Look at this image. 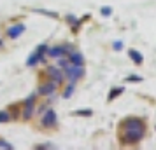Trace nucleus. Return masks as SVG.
I'll return each instance as SVG.
<instances>
[{
  "mask_svg": "<svg viewBox=\"0 0 156 150\" xmlns=\"http://www.w3.org/2000/svg\"><path fill=\"white\" fill-rule=\"evenodd\" d=\"M123 128V142L125 143H137L142 140V136L146 133V124L137 119V117H130L121 124Z\"/></svg>",
  "mask_w": 156,
  "mask_h": 150,
  "instance_id": "obj_1",
  "label": "nucleus"
},
{
  "mask_svg": "<svg viewBox=\"0 0 156 150\" xmlns=\"http://www.w3.org/2000/svg\"><path fill=\"white\" fill-rule=\"evenodd\" d=\"M67 75H69V79H70L72 82H76L77 79H81V77L84 75L83 65H70V66H67Z\"/></svg>",
  "mask_w": 156,
  "mask_h": 150,
  "instance_id": "obj_2",
  "label": "nucleus"
},
{
  "mask_svg": "<svg viewBox=\"0 0 156 150\" xmlns=\"http://www.w3.org/2000/svg\"><path fill=\"white\" fill-rule=\"evenodd\" d=\"M46 51H48V47H46V45H39L37 52H34V54H32V56L28 58L27 65H28V66H34V65H35L37 61H39V59H42V54L46 52Z\"/></svg>",
  "mask_w": 156,
  "mask_h": 150,
  "instance_id": "obj_3",
  "label": "nucleus"
},
{
  "mask_svg": "<svg viewBox=\"0 0 156 150\" xmlns=\"http://www.w3.org/2000/svg\"><path fill=\"white\" fill-rule=\"evenodd\" d=\"M55 124H56V114L53 110H48L42 117V126L44 128H53Z\"/></svg>",
  "mask_w": 156,
  "mask_h": 150,
  "instance_id": "obj_4",
  "label": "nucleus"
},
{
  "mask_svg": "<svg viewBox=\"0 0 156 150\" xmlns=\"http://www.w3.org/2000/svg\"><path fill=\"white\" fill-rule=\"evenodd\" d=\"M48 75H49L51 80H55L56 84H60V82L63 80V72H62V70H58V68H55V66L48 68Z\"/></svg>",
  "mask_w": 156,
  "mask_h": 150,
  "instance_id": "obj_5",
  "label": "nucleus"
},
{
  "mask_svg": "<svg viewBox=\"0 0 156 150\" xmlns=\"http://www.w3.org/2000/svg\"><path fill=\"white\" fill-rule=\"evenodd\" d=\"M21 32H25V25H16V26H11L7 30V35L11 38H18V37L21 35Z\"/></svg>",
  "mask_w": 156,
  "mask_h": 150,
  "instance_id": "obj_6",
  "label": "nucleus"
},
{
  "mask_svg": "<svg viewBox=\"0 0 156 150\" xmlns=\"http://www.w3.org/2000/svg\"><path fill=\"white\" fill-rule=\"evenodd\" d=\"M55 89H56V82H55V80H51V82L42 84V86L39 87V93H41V94H51Z\"/></svg>",
  "mask_w": 156,
  "mask_h": 150,
  "instance_id": "obj_7",
  "label": "nucleus"
},
{
  "mask_svg": "<svg viewBox=\"0 0 156 150\" xmlns=\"http://www.w3.org/2000/svg\"><path fill=\"white\" fill-rule=\"evenodd\" d=\"M67 51H72V49H69L67 45H65V47L58 45V47H53V49H49V56H53V58H62L65 52H67Z\"/></svg>",
  "mask_w": 156,
  "mask_h": 150,
  "instance_id": "obj_8",
  "label": "nucleus"
},
{
  "mask_svg": "<svg viewBox=\"0 0 156 150\" xmlns=\"http://www.w3.org/2000/svg\"><path fill=\"white\" fill-rule=\"evenodd\" d=\"M130 58H132V59H133V61H135L137 65H140L142 61H144V56H142L139 51H133V49L130 51Z\"/></svg>",
  "mask_w": 156,
  "mask_h": 150,
  "instance_id": "obj_9",
  "label": "nucleus"
},
{
  "mask_svg": "<svg viewBox=\"0 0 156 150\" xmlns=\"http://www.w3.org/2000/svg\"><path fill=\"white\" fill-rule=\"evenodd\" d=\"M83 61H84V59H83V56H81L79 52H72L70 54V63L72 65H83Z\"/></svg>",
  "mask_w": 156,
  "mask_h": 150,
  "instance_id": "obj_10",
  "label": "nucleus"
},
{
  "mask_svg": "<svg viewBox=\"0 0 156 150\" xmlns=\"http://www.w3.org/2000/svg\"><path fill=\"white\" fill-rule=\"evenodd\" d=\"M123 93V87H116L114 91H111V94H109V101H112L116 96H119V94Z\"/></svg>",
  "mask_w": 156,
  "mask_h": 150,
  "instance_id": "obj_11",
  "label": "nucleus"
},
{
  "mask_svg": "<svg viewBox=\"0 0 156 150\" xmlns=\"http://www.w3.org/2000/svg\"><path fill=\"white\" fill-rule=\"evenodd\" d=\"M11 121V117H9L7 112H0V122H9Z\"/></svg>",
  "mask_w": 156,
  "mask_h": 150,
  "instance_id": "obj_12",
  "label": "nucleus"
},
{
  "mask_svg": "<svg viewBox=\"0 0 156 150\" xmlns=\"http://www.w3.org/2000/svg\"><path fill=\"white\" fill-rule=\"evenodd\" d=\"M72 93H74V86H69V87H67V91L63 93V98H70Z\"/></svg>",
  "mask_w": 156,
  "mask_h": 150,
  "instance_id": "obj_13",
  "label": "nucleus"
},
{
  "mask_svg": "<svg viewBox=\"0 0 156 150\" xmlns=\"http://www.w3.org/2000/svg\"><path fill=\"white\" fill-rule=\"evenodd\" d=\"M76 114H77V115H91L93 112H91V110H77Z\"/></svg>",
  "mask_w": 156,
  "mask_h": 150,
  "instance_id": "obj_14",
  "label": "nucleus"
},
{
  "mask_svg": "<svg viewBox=\"0 0 156 150\" xmlns=\"http://www.w3.org/2000/svg\"><path fill=\"white\" fill-rule=\"evenodd\" d=\"M126 80H128V82H140V77H126Z\"/></svg>",
  "mask_w": 156,
  "mask_h": 150,
  "instance_id": "obj_15",
  "label": "nucleus"
},
{
  "mask_svg": "<svg viewBox=\"0 0 156 150\" xmlns=\"http://www.w3.org/2000/svg\"><path fill=\"white\" fill-rule=\"evenodd\" d=\"M111 12H112V11H111L109 7H104V9H102V14H104V16H109Z\"/></svg>",
  "mask_w": 156,
  "mask_h": 150,
  "instance_id": "obj_16",
  "label": "nucleus"
},
{
  "mask_svg": "<svg viewBox=\"0 0 156 150\" xmlns=\"http://www.w3.org/2000/svg\"><path fill=\"white\" fill-rule=\"evenodd\" d=\"M121 47H123V44H121V42H116V44H114V49H116V51H119Z\"/></svg>",
  "mask_w": 156,
  "mask_h": 150,
  "instance_id": "obj_17",
  "label": "nucleus"
},
{
  "mask_svg": "<svg viewBox=\"0 0 156 150\" xmlns=\"http://www.w3.org/2000/svg\"><path fill=\"white\" fill-rule=\"evenodd\" d=\"M2 45H4V42H2V40H0V47H2Z\"/></svg>",
  "mask_w": 156,
  "mask_h": 150,
  "instance_id": "obj_18",
  "label": "nucleus"
}]
</instances>
